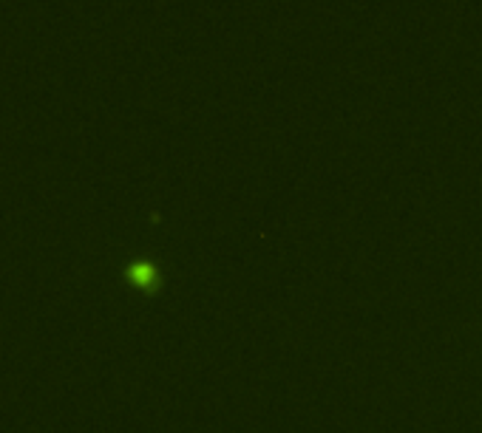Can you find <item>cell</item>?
Returning a JSON list of instances; mask_svg holds the SVG:
<instances>
[{
	"instance_id": "1",
	"label": "cell",
	"mask_w": 482,
	"mask_h": 433,
	"mask_svg": "<svg viewBox=\"0 0 482 433\" xmlns=\"http://www.w3.org/2000/svg\"><path fill=\"white\" fill-rule=\"evenodd\" d=\"M125 277H128L136 289H145V292H154L159 286V269L150 264V261H134L125 269Z\"/></svg>"
}]
</instances>
